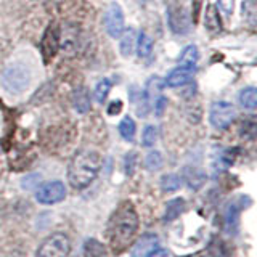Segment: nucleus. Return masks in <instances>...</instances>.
I'll return each mask as SVG.
<instances>
[{"instance_id":"nucleus-24","label":"nucleus","mask_w":257,"mask_h":257,"mask_svg":"<svg viewBox=\"0 0 257 257\" xmlns=\"http://www.w3.org/2000/svg\"><path fill=\"white\" fill-rule=\"evenodd\" d=\"M151 50H153V40L145 34V32H140L139 45H137V53H139L140 58H147V56L151 53Z\"/></svg>"},{"instance_id":"nucleus-15","label":"nucleus","mask_w":257,"mask_h":257,"mask_svg":"<svg viewBox=\"0 0 257 257\" xmlns=\"http://www.w3.org/2000/svg\"><path fill=\"white\" fill-rule=\"evenodd\" d=\"M183 179L187 185L193 190H198L204 185L206 182V174L198 167H185L183 171Z\"/></svg>"},{"instance_id":"nucleus-19","label":"nucleus","mask_w":257,"mask_h":257,"mask_svg":"<svg viewBox=\"0 0 257 257\" xmlns=\"http://www.w3.org/2000/svg\"><path fill=\"white\" fill-rule=\"evenodd\" d=\"M106 254L104 246L96 239H87L84 244V255L85 257H103Z\"/></svg>"},{"instance_id":"nucleus-26","label":"nucleus","mask_w":257,"mask_h":257,"mask_svg":"<svg viewBox=\"0 0 257 257\" xmlns=\"http://www.w3.org/2000/svg\"><path fill=\"white\" fill-rule=\"evenodd\" d=\"M145 167H147L148 171H151V172L159 171V169L163 167V156H161V153L159 151L148 153L147 159H145Z\"/></svg>"},{"instance_id":"nucleus-22","label":"nucleus","mask_w":257,"mask_h":257,"mask_svg":"<svg viewBox=\"0 0 257 257\" xmlns=\"http://www.w3.org/2000/svg\"><path fill=\"white\" fill-rule=\"evenodd\" d=\"M182 187V177L175 174H167L161 179V188L163 191H177Z\"/></svg>"},{"instance_id":"nucleus-13","label":"nucleus","mask_w":257,"mask_h":257,"mask_svg":"<svg viewBox=\"0 0 257 257\" xmlns=\"http://www.w3.org/2000/svg\"><path fill=\"white\" fill-rule=\"evenodd\" d=\"M72 106L80 114H85L90 109V95L84 85H79L72 90Z\"/></svg>"},{"instance_id":"nucleus-12","label":"nucleus","mask_w":257,"mask_h":257,"mask_svg":"<svg viewBox=\"0 0 257 257\" xmlns=\"http://www.w3.org/2000/svg\"><path fill=\"white\" fill-rule=\"evenodd\" d=\"M193 74H195V68H190V66H183L180 64L179 68H175L171 74H169L164 80V84L169 87H182L185 84H188Z\"/></svg>"},{"instance_id":"nucleus-11","label":"nucleus","mask_w":257,"mask_h":257,"mask_svg":"<svg viewBox=\"0 0 257 257\" xmlns=\"http://www.w3.org/2000/svg\"><path fill=\"white\" fill-rule=\"evenodd\" d=\"M158 243H159V238L155 235V233H147V235H143L134 244L131 255L132 257H147L151 251H155L158 247Z\"/></svg>"},{"instance_id":"nucleus-7","label":"nucleus","mask_w":257,"mask_h":257,"mask_svg":"<svg viewBox=\"0 0 257 257\" xmlns=\"http://www.w3.org/2000/svg\"><path fill=\"white\" fill-rule=\"evenodd\" d=\"M80 45V29L77 24L68 23L60 31V50L66 56H74Z\"/></svg>"},{"instance_id":"nucleus-2","label":"nucleus","mask_w":257,"mask_h":257,"mask_svg":"<svg viewBox=\"0 0 257 257\" xmlns=\"http://www.w3.org/2000/svg\"><path fill=\"white\" fill-rule=\"evenodd\" d=\"M101 167V158L96 151L82 150L71 159L68 167V180L72 188L84 190L90 185Z\"/></svg>"},{"instance_id":"nucleus-33","label":"nucleus","mask_w":257,"mask_h":257,"mask_svg":"<svg viewBox=\"0 0 257 257\" xmlns=\"http://www.w3.org/2000/svg\"><path fill=\"white\" fill-rule=\"evenodd\" d=\"M166 104H167V98H166V96H161V95H159V96H158V100L155 101V111H156V116H163Z\"/></svg>"},{"instance_id":"nucleus-4","label":"nucleus","mask_w":257,"mask_h":257,"mask_svg":"<svg viewBox=\"0 0 257 257\" xmlns=\"http://www.w3.org/2000/svg\"><path fill=\"white\" fill-rule=\"evenodd\" d=\"M71 251V241L64 233H53L40 244L37 257H68Z\"/></svg>"},{"instance_id":"nucleus-32","label":"nucleus","mask_w":257,"mask_h":257,"mask_svg":"<svg viewBox=\"0 0 257 257\" xmlns=\"http://www.w3.org/2000/svg\"><path fill=\"white\" fill-rule=\"evenodd\" d=\"M233 5H235V0H219V10H222L225 15L233 13Z\"/></svg>"},{"instance_id":"nucleus-6","label":"nucleus","mask_w":257,"mask_h":257,"mask_svg":"<svg viewBox=\"0 0 257 257\" xmlns=\"http://www.w3.org/2000/svg\"><path fill=\"white\" fill-rule=\"evenodd\" d=\"M36 198L40 204H56L66 198V187L60 180L42 183L36 191Z\"/></svg>"},{"instance_id":"nucleus-18","label":"nucleus","mask_w":257,"mask_h":257,"mask_svg":"<svg viewBox=\"0 0 257 257\" xmlns=\"http://www.w3.org/2000/svg\"><path fill=\"white\" fill-rule=\"evenodd\" d=\"M239 104L246 109L254 111L257 106V90L254 87H246L244 90L239 92Z\"/></svg>"},{"instance_id":"nucleus-20","label":"nucleus","mask_w":257,"mask_h":257,"mask_svg":"<svg viewBox=\"0 0 257 257\" xmlns=\"http://www.w3.org/2000/svg\"><path fill=\"white\" fill-rule=\"evenodd\" d=\"M135 131H137V127H135V122H134L132 117L125 116L122 120H120V124H119V134H120V137H122L124 140L132 142L134 137H135Z\"/></svg>"},{"instance_id":"nucleus-17","label":"nucleus","mask_w":257,"mask_h":257,"mask_svg":"<svg viewBox=\"0 0 257 257\" xmlns=\"http://www.w3.org/2000/svg\"><path fill=\"white\" fill-rule=\"evenodd\" d=\"M185 211V201L182 198H175L171 199L166 204V214H164V220L166 222H172L175 219H179L180 214Z\"/></svg>"},{"instance_id":"nucleus-3","label":"nucleus","mask_w":257,"mask_h":257,"mask_svg":"<svg viewBox=\"0 0 257 257\" xmlns=\"http://www.w3.org/2000/svg\"><path fill=\"white\" fill-rule=\"evenodd\" d=\"M4 88L10 93H21L31 84V72L23 64H12L2 74Z\"/></svg>"},{"instance_id":"nucleus-34","label":"nucleus","mask_w":257,"mask_h":257,"mask_svg":"<svg viewBox=\"0 0 257 257\" xmlns=\"http://www.w3.org/2000/svg\"><path fill=\"white\" fill-rule=\"evenodd\" d=\"M39 182H40V175H37V174L29 175L28 179H24L23 187H24V188H28V190H31V188H34V185H39Z\"/></svg>"},{"instance_id":"nucleus-8","label":"nucleus","mask_w":257,"mask_h":257,"mask_svg":"<svg viewBox=\"0 0 257 257\" xmlns=\"http://www.w3.org/2000/svg\"><path fill=\"white\" fill-rule=\"evenodd\" d=\"M103 23H104V29H106V32L112 39L120 37V34L124 32V13L117 4H111L106 8Z\"/></svg>"},{"instance_id":"nucleus-23","label":"nucleus","mask_w":257,"mask_h":257,"mask_svg":"<svg viewBox=\"0 0 257 257\" xmlns=\"http://www.w3.org/2000/svg\"><path fill=\"white\" fill-rule=\"evenodd\" d=\"M239 212H241V207L236 203H230L227 206V211H225V225H227L228 230H231L236 225Z\"/></svg>"},{"instance_id":"nucleus-36","label":"nucleus","mask_w":257,"mask_h":257,"mask_svg":"<svg viewBox=\"0 0 257 257\" xmlns=\"http://www.w3.org/2000/svg\"><path fill=\"white\" fill-rule=\"evenodd\" d=\"M147 257H169V252L166 249H161V247H156L155 251H151Z\"/></svg>"},{"instance_id":"nucleus-16","label":"nucleus","mask_w":257,"mask_h":257,"mask_svg":"<svg viewBox=\"0 0 257 257\" xmlns=\"http://www.w3.org/2000/svg\"><path fill=\"white\" fill-rule=\"evenodd\" d=\"M164 87V80H161L159 77H153L150 79V82L147 84V90H145L143 96L147 100L148 106L150 104H155V101L158 100V96L161 95V90Z\"/></svg>"},{"instance_id":"nucleus-28","label":"nucleus","mask_w":257,"mask_h":257,"mask_svg":"<svg viewBox=\"0 0 257 257\" xmlns=\"http://www.w3.org/2000/svg\"><path fill=\"white\" fill-rule=\"evenodd\" d=\"M111 90V82L108 79H101L95 87V100L98 103H103L108 98V93Z\"/></svg>"},{"instance_id":"nucleus-25","label":"nucleus","mask_w":257,"mask_h":257,"mask_svg":"<svg viewBox=\"0 0 257 257\" xmlns=\"http://www.w3.org/2000/svg\"><path fill=\"white\" fill-rule=\"evenodd\" d=\"M180 60H182V64H183V66L195 68V66H196V61H198V48H196L195 45H188V47L183 50Z\"/></svg>"},{"instance_id":"nucleus-21","label":"nucleus","mask_w":257,"mask_h":257,"mask_svg":"<svg viewBox=\"0 0 257 257\" xmlns=\"http://www.w3.org/2000/svg\"><path fill=\"white\" fill-rule=\"evenodd\" d=\"M134 29H128L125 32H122L120 34V53H122L124 56H131L132 55V50L135 47V42H134Z\"/></svg>"},{"instance_id":"nucleus-30","label":"nucleus","mask_w":257,"mask_h":257,"mask_svg":"<svg viewBox=\"0 0 257 257\" xmlns=\"http://www.w3.org/2000/svg\"><path fill=\"white\" fill-rule=\"evenodd\" d=\"M158 140V128L155 125H147L142 135V143L145 147H153Z\"/></svg>"},{"instance_id":"nucleus-31","label":"nucleus","mask_w":257,"mask_h":257,"mask_svg":"<svg viewBox=\"0 0 257 257\" xmlns=\"http://www.w3.org/2000/svg\"><path fill=\"white\" fill-rule=\"evenodd\" d=\"M135 163H137V155H135V153H128V155L125 156V174L127 175L134 174Z\"/></svg>"},{"instance_id":"nucleus-35","label":"nucleus","mask_w":257,"mask_h":257,"mask_svg":"<svg viewBox=\"0 0 257 257\" xmlns=\"http://www.w3.org/2000/svg\"><path fill=\"white\" fill-rule=\"evenodd\" d=\"M120 109H122V101H119V100L117 101H112L109 104V108H108V114H111V116L119 114Z\"/></svg>"},{"instance_id":"nucleus-10","label":"nucleus","mask_w":257,"mask_h":257,"mask_svg":"<svg viewBox=\"0 0 257 257\" xmlns=\"http://www.w3.org/2000/svg\"><path fill=\"white\" fill-rule=\"evenodd\" d=\"M169 26L179 36H185L190 29V18L185 8L180 7H171L169 8Z\"/></svg>"},{"instance_id":"nucleus-5","label":"nucleus","mask_w":257,"mask_h":257,"mask_svg":"<svg viewBox=\"0 0 257 257\" xmlns=\"http://www.w3.org/2000/svg\"><path fill=\"white\" fill-rule=\"evenodd\" d=\"M235 117H236L235 106L227 101H215L211 106V112H209V119H211L212 127L219 128V131L230 127Z\"/></svg>"},{"instance_id":"nucleus-9","label":"nucleus","mask_w":257,"mask_h":257,"mask_svg":"<svg viewBox=\"0 0 257 257\" xmlns=\"http://www.w3.org/2000/svg\"><path fill=\"white\" fill-rule=\"evenodd\" d=\"M58 47H60V29L56 24H50L42 37V44H40V50H42L45 63H48L53 58L55 53L58 52Z\"/></svg>"},{"instance_id":"nucleus-29","label":"nucleus","mask_w":257,"mask_h":257,"mask_svg":"<svg viewBox=\"0 0 257 257\" xmlns=\"http://www.w3.org/2000/svg\"><path fill=\"white\" fill-rule=\"evenodd\" d=\"M243 18L244 21H247L249 24H254L255 23V18H257V10H255V2L254 0H246L243 4Z\"/></svg>"},{"instance_id":"nucleus-27","label":"nucleus","mask_w":257,"mask_h":257,"mask_svg":"<svg viewBox=\"0 0 257 257\" xmlns=\"http://www.w3.org/2000/svg\"><path fill=\"white\" fill-rule=\"evenodd\" d=\"M233 159H235V156H233L231 151H222L219 158L214 161V169L215 171H225L233 164Z\"/></svg>"},{"instance_id":"nucleus-14","label":"nucleus","mask_w":257,"mask_h":257,"mask_svg":"<svg viewBox=\"0 0 257 257\" xmlns=\"http://www.w3.org/2000/svg\"><path fill=\"white\" fill-rule=\"evenodd\" d=\"M204 26L209 32L212 34H219L222 31V21H220V15H219V8L214 5H209L206 8V15H204Z\"/></svg>"},{"instance_id":"nucleus-1","label":"nucleus","mask_w":257,"mask_h":257,"mask_svg":"<svg viewBox=\"0 0 257 257\" xmlns=\"http://www.w3.org/2000/svg\"><path fill=\"white\" fill-rule=\"evenodd\" d=\"M137 228H139V215H137L134 206L131 203H122L111 215L106 230L112 251H124L132 241Z\"/></svg>"}]
</instances>
